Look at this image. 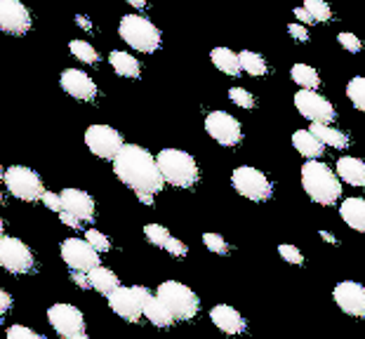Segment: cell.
Segmentation results:
<instances>
[{"label": "cell", "mask_w": 365, "mask_h": 339, "mask_svg": "<svg viewBox=\"0 0 365 339\" xmlns=\"http://www.w3.org/2000/svg\"><path fill=\"white\" fill-rule=\"evenodd\" d=\"M113 172L115 177L125 184L128 189H132L135 194H151L156 196L158 191H163L165 182L158 172L156 158L151 151H146L144 146L137 144H123V149L115 153Z\"/></svg>", "instance_id": "6da1fadb"}, {"label": "cell", "mask_w": 365, "mask_h": 339, "mask_svg": "<svg viewBox=\"0 0 365 339\" xmlns=\"http://www.w3.org/2000/svg\"><path fill=\"white\" fill-rule=\"evenodd\" d=\"M302 187L318 205H335L341 196V182L321 160H307L302 167Z\"/></svg>", "instance_id": "7a4b0ae2"}, {"label": "cell", "mask_w": 365, "mask_h": 339, "mask_svg": "<svg viewBox=\"0 0 365 339\" xmlns=\"http://www.w3.org/2000/svg\"><path fill=\"white\" fill-rule=\"evenodd\" d=\"M158 172L165 184H173L177 189H193L200 179L198 163L191 153L182 149H163L156 156Z\"/></svg>", "instance_id": "3957f363"}, {"label": "cell", "mask_w": 365, "mask_h": 339, "mask_svg": "<svg viewBox=\"0 0 365 339\" xmlns=\"http://www.w3.org/2000/svg\"><path fill=\"white\" fill-rule=\"evenodd\" d=\"M156 299L165 306L168 313L175 320H193L200 311V299L189 285H182L177 281H165L158 285Z\"/></svg>", "instance_id": "277c9868"}, {"label": "cell", "mask_w": 365, "mask_h": 339, "mask_svg": "<svg viewBox=\"0 0 365 339\" xmlns=\"http://www.w3.org/2000/svg\"><path fill=\"white\" fill-rule=\"evenodd\" d=\"M118 36L142 55H153L160 48V31L153 26V21L139 17V14H125L120 19Z\"/></svg>", "instance_id": "5b68a950"}, {"label": "cell", "mask_w": 365, "mask_h": 339, "mask_svg": "<svg viewBox=\"0 0 365 339\" xmlns=\"http://www.w3.org/2000/svg\"><path fill=\"white\" fill-rule=\"evenodd\" d=\"M3 179H5L7 191H10L14 198L24 200V203H36V200H41L45 194L43 179L38 177L36 170H31L26 165L7 167L3 172Z\"/></svg>", "instance_id": "8992f818"}, {"label": "cell", "mask_w": 365, "mask_h": 339, "mask_svg": "<svg viewBox=\"0 0 365 339\" xmlns=\"http://www.w3.org/2000/svg\"><path fill=\"white\" fill-rule=\"evenodd\" d=\"M231 184L240 196L252 200V203H264L274 196V184L269 182V177L257 167L240 165L231 172Z\"/></svg>", "instance_id": "52a82bcc"}, {"label": "cell", "mask_w": 365, "mask_h": 339, "mask_svg": "<svg viewBox=\"0 0 365 339\" xmlns=\"http://www.w3.org/2000/svg\"><path fill=\"white\" fill-rule=\"evenodd\" d=\"M0 266L14 276L36 271V257L31 248L14 236H0Z\"/></svg>", "instance_id": "ba28073f"}, {"label": "cell", "mask_w": 365, "mask_h": 339, "mask_svg": "<svg viewBox=\"0 0 365 339\" xmlns=\"http://www.w3.org/2000/svg\"><path fill=\"white\" fill-rule=\"evenodd\" d=\"M151 295V290H146L144 285H135V288H123L118 285L111 295H108V306L113 313H118L123 320L139 323L142 320V302Z\"/></svg>", "instance_id": "9c48e42d"}, {"label": "cell", "mask_w": 365, "mask_h": 339, "mask_svg": "<svg viewBox=\"0 0 365 339\" xmlns=\"http://www.w3.org/2000/svg\"><path fill=\"white\" fill-rule=\"evenodd\" d=\"M123 135L111 125H90L85 130V146L92 156L102 160H113L115 153L123 149Z\"/></svg>", "instance_id": "30bf717a"}, {"label": "cell", "mask_w": 365, "mask_h": 339, "mask_svg": "<svg viewBox=\"0 0 365 339\" xmlns=\"http://www.w3.org/2000/svg\"><path fill=\"white\" fill-rule=\"evenodd\" d=\"M294 109L299 111V115H304L309 122H321V125H330L337 118L335 106L314 90H299L294 95Z\"/></svg>", "instance_id": "8fae6325"}, {"label": "cell", "mask_w": 365, "mask_h": 339, "mask_svg": "<svg viewBox=\"0 0 365 339\" xmlns=\"http://www.w3.org/2000/svg\"><path fill=\"white\" fill-rule=\"evenodd\" d=\"M59 250H61V259H64L66 266H71V271L90 273L92 268L102 266L99 252L92 250L83 238H66V241H61Z\"/></svg>", "instance_id": "7c38bea8"}, {"label": "cell", "mask_w": 365, "mask_h": 339, "mask_svg": "<svg viewBox=\"0 0 365 339\" xmlns=\"http://www.w3.org/2000/svg\"><path fill=\"white\" fill-rule=\"evenodd\" d=\"M205 132L220 146H236L243 140L240 122L227 111H210L205 115Z\"/></svg>", "instance_id": "4fadbf2b"}, {"label": "cell", "mask_w": 365, "mask_h": 339, "mask_svg": "<svg viewBox=\"0 0 365 339\" xmlns=\"http://www.w3.org/2000/svg\"><path fill=\"white\" fill-rule=\"evenodd\" d=\"M48 320L54 328V333L64 339L85 333V315L81 313V309H76L71 304H52L48 309Z\"/></svg>", "instance_id": "5bb4252c"}, {"label": "cell", "mask_w": 365, "mask_h": 339, "mask_svg": "<svg viewBox=\"0 0 365 339\" xmlns=\"http://www.w3.org/2000/svg\"><path fill=\"white\" fill-rule=\"evenodd\" d=\"M31 12L19 0H0V31L10 36H24L31 31Z\"/></svg>", "instance_id": "9a60e30c"}, {"label": "cell", "mask_w": 365, "mask_h": 339, "mask_svg": "<svg viewBox=\"0 0 365 339\" xmlns=\"http://www.w3.org/2000/svg\"><path fill=\"white\" fill-rule=\"evenodd\" d=\"M332 297H335V304L339 309L351 318H363L365 315V290L361 283L341 281L332 290Z\"/></svg>", "instance_id": "2e32d148"}, {"label": "cell", "mask_w": 365, "mask_h": 339, "mask_svg": "<svg viewBox=\"0 0 365 339\" xmlns=\"http://www.w3.org/2000/svg\"><path fill=\"white\" fill-rule=\"evenodd\" d=\"M59 83H61V90H64L68 97L78 99V102H95L97 85L88 73H83L81 68H66V71H61Z\"/></svg>", "instance_id": "e0dca14e"}, {"label": "cell", "mask_w": 365, "mask_h": 339, "mask_svg": "<svg viewBox=\"0 0 365 339\" xmlns=\"http://www.w3.org/2000/svg\"><path fill=\"white\" fill-rule=\"evenodd\" d=\"M61 200V212H68L71 217H76L83 224V221H92L95 219V200L90 194H85L81 189H64L59 194Z\"/></svg>", "instance_id": "ac0fdd59"}, {"label": "cell", "mask_w": 365, "mask_h": 339, "mask_svg": "<svg viewBox=\"0 0 365 339\" xmlns=\"http://www.w3.org/2000/svg\"><path fill=\"white\" fill-rule=\"evenodd\" d=\"M210 320L215 323L217 330H222L224 335H231V337L243 335L245 330H247L245 318L234 309V306H229V304L212 306V311H210Z\"/></svg>", "instance_id": "d6986e66"}, {"label": "cell", "mask_w": 365, "mask_h": 339, "mask_svg": "<svg viewBox=\"0 0 365 339\" xmlns=\"http://www.w3.org/2000/svg\"><path fill=\"white\" fill-rule=\"evenodd\" d=\"M337 179H344L351 187H363L365 184V165L361 158L354 156H341L337 160Z\"/></svg>", "instance_id": "ffe728a7"}, {"label": "cell", "mask_w": 365, "mask_h": 339, "mask_svg": "<svg viewBox=\"0 0 365 339\" xmlns=\"http://www.w3.org/2000/svg\"><path fill=\"white\" fill-rule=\"evenodd\" d=\"M292 146L299 156H304L309 160H318L325 153V146L318 142L309 130H297V132L292 135Z\"/></svg>", "instance_id": "44dd1931"}, {"label": "cell", "mask_w": 365, "mask_h": 339, "mask_svg": "<svg viewBox=\"0 0 365 339\" xmlns=\"http://www.w3.org/2000/svg\"><path fill=\"white\" fill-rule=\"evenodd\" d=\"M339 214L354 231H359V234L365 231V200L363 198H346L339 207Z\"/></svg>", "instance_id": "7402d4cb"}, {"label": "cell", "mask_w": 365, "mask_h": 339, "mask_svg": "<svg viewBox=\"0 0 365 339\" xmlns=\"http://www.w3.org/2000/svg\"><path fill=\"white\" fill-rule=\"evenodd\" d=\"M142 315L149 323H153L156 328H170V325H175V318L168 313L165 306L158 302L156 295H149L142 302Z\"/></svg>", "instance_id": "603a6c76"}, {"label": "cell", "mask_w": 365, "mask_h": 339, "mask_svg": "<svg viewBox=\"0 0 365 339\" xmlns=\"http://www.w3.org/2000/svg\"><path fill=\"white\" fill-rule=\"evenodd\" d=\"M85 276H88L90 288H92V290H97L99 295H104V297H108V295H111V292L120 285L118 276H115L113 271H108L106 266L92 268V271H90V273H85Z\"/></svg>", "instance_id": "cb8c5ba5"}, {"label": "cell", "mask_w": 365, "mask_h": 339, "mask_svg": "<svg viewBox=\"0 0 365 339\" xmlns=\"http://www.w3.org/2000/svg\"><path fill=\"white\" fill-rule=\"evenodd\" d=\"M108 61H111L113 71L123 75V78H139V73H142V64H139V59L132 57L130 52L113 50L111 55H108Z\"/></svg>", "instance_id": "d4e9b609"}, {"label": "cell", "mask_w": 365, "mask_h": 339, "mask_svg": "<svg viewBox=\"0 0 365 339\" xmlns=\"http://www.w3.org/2000/svg\"><path fill=\"white\" fill-rule=\"evenodd\" d=\"M309 132H312L323 146H330V149H346V146H349V137L341 132V130L332 127V125L312 122V130H309Z\"/></svg>", "instance_id": "484cf974"}, {"label": "cell", "mask_w": 365, "mask_h": 339, "mask_svg": "<svg viewBox=\"0 0 365 339\" xmlns=\"http://www.w3.org/2000/svg\"><path fill=\"white\" fill-rule=\"evenodd\" d=\"M210 59H212V64L220 68L222 73L231 75V78H236L240 73V66H238V52L229 50V48H215L210 52Z\"/></svg>", "instance_id": "4316f807"}, {"label": "cell", "mask_w": 365, "mask_h": 339, "mask_svg": "<svg viewBox=\"0 0 365 339\" xmlns=\"http://www.w3.org/2000/svg\"><path fill=\"white\" fill-rule=\"evenodd\" d=\"M238 66H240V71H245L247 75H255V78H262V75H267L269 71L264 57L259 52H252V50L238 52Z\"/></svg>", "instance_id": "83f0119b"}, {"label": "cell", "mask_w": 365, "mask_h": 339, "mask_svg": "<svg viewBox=\"0 0 365 339\" xmlns=\"http://www.w3.org/2000/svg\"><path fill=\"white\" fill-rule=\"evenodd\" d=\"M290 78L299 85L302 90H318L321 88V78H318V71L309 64H294L290 71Z\"/></svg>", "instance_id": "f1b7e54d"}, {"label": "cell", "mask_w": 365, "mask_h": 339, "mask_svg": "<svg viewBox=\"0 0 365 339\" xmlns=\"http://www.w3.org/2000/svg\"><path fill=\"white\" fill-rule=\"evenodd\" d=\"M346 97L349 102L354 104L356 111H365V78L363 75H356L351 83L346 85Z\"/></svg>", "instance_id": "f546056e"}, {"label": "cell", "mask_w": 365, "mask_h": 339, "mask_svg": "<svg viewBox=\"0 0 365 339\" xmlns=\"http://www.w3.org/2000/svg\"><path fill=\"white\" fill-rule=\"evenodd\" d=\"M304 10L312 14L314 24H328L332 19V10L328 3H323V0H304Z\"/></svg>", "instance_id": "4dcf8cb0"}, {"label": "cell", "mask_w": 365, "mask_h": 339, "mask_svg": "<svg viewBox=\"0 0 365 339\" xmlns=\"http://www.w3.org/2000/svg\"><path fill=\"white\" fill-rule=\"evenodd\" d=\"M68 50H71V55L76 59H81L83 64H97V59H99L97 50L85 41H71L68 43Z\"/></svg>", "instance_id": "1f68e13d"}, {"label": "cell", "mask_w": 365, "mask_h": 339, "mask_svg": "<svg viewBox=\"0 0 365 339\" xmlns=\"http://www.w3.org/2000/svg\"><path fill=\"white\" fill-rule=\"evenodd\" d=\"M83 241L88 243L95 252H108V250H111V241H108L102 231H97V229H88V231H85Z\"/></svg>", "instance_id": "d6a6232c"}, {"label": "cell", "mask_w": 365, "mask_h": 339, "mask_svg": "<svg viewBox=\"0 0 365 339\" xmlns=\"http://www.w3.org/2000/svg\"><path fill=\"white\" fill-rule=\"evenodd\" d=\"M144 236H146V241H149L151 245H156V248H163V245H165V241L170 238V231L165 226H160V224H146L144 226Z\"/></svg>", "instance_id": "836d02e7"}, {"label": "cell", "mask_w": 365, "mask_h": 339, "mask_svg": "<svg viewBox=\"0 0 365 339\" xmlns=\"http://www.w3.org/2000/svg\"><path fill=\"white\" fill-rule=\"evenodd\" d=\"M229 99L240 109H255V97L243 88H231L229 90Z\"/></svg>", "instance_id": "e575fe53"}, {"label": "cell", "mask_w": 365, "mask_h": 339, "mask_svg": "<svg viewBox=\"0 0 365 339\" xmlns=\"http://www.w3.org/2000/svg\"><path fill=\"white\" fill-rule=\"evenodd\" d=\"M278 254L287 261V264H294V266H302L304 264V254L299 252V248H294V245H278Z\"/></svg>", "instance_id": "d590c367"}, {"label": "cell", "mask_w": 365, "mask_h": 339, "mask_svg": "<svg viewBox=\"0 0 365 339\" xmlns=\"http://www.w3.org/2000/svg\"><path fill=\"white\" fill-rule=\"evenodd\" d=\"M203 243H205V248L210 252H215V254H227L229 252V243L224 241L220 234H205Z\"/></svg>", "instance_id": "8d00e7d4"}, {"label": "cell", "mask_w": 365, "mask_h": 339, "mask_svg": "<svg viewBox=\"0 0 365 339\" xmlns=\"http://www.w3.org/2000/svg\"><path fill=\"white\" fill-rule=\"evenodd\" d=\"M7 339H48V337L38 335L36 330H31L26 325H10L7 328Z\"/></svg>", "instance_id": "74e56055"}, {"label": "cell", "mask_w": 365, "mask_h": 339, "mask_svg": "<svg viewBox=\"0 0 365 339\" xmlns=\"http://www.w3.org/2000/svg\"><path fill=\"white\" fill-rule=\"evenodd\" d=\"M163 248H165V250H168L170 254H173V257H177V259H182V257H186V254H189V248H186V245L180 241V238H173V236L168 238Z\"/></svg>", "instance_id": "f35d334b"}, {"label": "cell", "mask_w": 365, "mask_h": 339, "mask_svg": "<svg viewBox=\"0 0 365 339\" xmlns=\"http://www.w3.org/2000/svg\"><path fill=\"white\" fill-rule=\"evenodd\" d=\"M337 41H339V45L344 48L346 52H361V48H363V43L359 41V36H354V33H339L337 36Z\"/></svg>", "instance_id": "ab89813d"}, {"label": "cell", "mask_w": 365, "mask_h": 339, "mask_svg": "<svg viewBox=\"0 0 365 339\" xmlns=\"http://www.w3.org/2000/svg\"><path fill=\"white\" fill-rule=\"evenodd\" d=\"M41 200H43L45 205H48V210H52V212H61V200H59V194H52V191H45Z\"/></svg>", "instance_id": "60d3db41"}, {"label": "cell", "mask_w": 365, "mask_h": 339, "mask_svg": "<svg viewBox=\"0 0 365 339\" xmlns=\"http://www.w3.org/2000/svg\"><path fill=\"white\" fill-rule=\"evenodd\" d=\"M287 31H290V36H292L297 43H307V41H309V31H307V26L297 24V21H294V24L287 26Z\"/></svg>", "instance_id": "b9f144b4"}, {"label": "cell", "mask_w": 365, "mask_h": 339, "mask_svg": "<svg viewBox=\"0 0 365 339\" xmlns=\"http://www.w3.org/2000/svg\"><path fill=\"white\" fill-rule=\"evenodd\" d=\"M294 19H297V24H302V26H307V24H314V19H312V14H309L304 7H297L294 10Z\"/></svg>", "instance_id": "7bdbcfd3"}, {"label": "cell", "mask_w": 365, "mask_h": 339, "mask_svg": "<svg viewBox=\"0 0 365 339\" xmlns=\"http://www.w3.org/2000/svg\"><path fill=\"white\" fill-rule=\"evenodd\" d=\"M59 219H61V224L68 226V229H81V221L76 217H71L68 212H59Z\"/></svg>", "instance_id": "ee69618b"}, {"label": "cell", "mask_w": 365, "mask_h": 339, "mask_svg": "<svg viewBox=\"0 0 365 339\" xmlns=\"http://www.w3.org/2000/svg\"><path fill=\"white\" fill-rule=\"evenodd\" d=\"M12 309V295L0 288V311H10Z\"/></svg>", "instance_id": "f6af8a7d"}, {"label": "cell", "mask_w": 365, "mask_h": 339, "mask_svg": "<svg viewBox=\"0 0 365 339\" xmlns=\"http://www.w3.org/2000/svg\"><path fill=\"white\" fill-rule=\"evenodd\" d=\"M73 283L78 285L81 290H88V288H90V283H88V276H85V273H78V271H73Z\"/></svg>", "instance_id": "bcb514c9"}, {"label": "cell", "mask_w": 365, "mask_h": 339, "mask_svg": "<svg viewBox=\"0 0 365 339\" xmlns=\"http://www.w3.org/2000/svg\"><path fill=\"white\" fill-rule=\"evenodd\" d=\"M76 24H78L81 28H85V31H88V33H90V31H92V21H90L88 17H85V14H78V17H76Z\"/></svg>", "instance_id": "7dc6e473"}, {"label": "cell", "mask_w": 365, "mask_h": 339, "mask_svg": "<svg viewBox=\"0 0 365 339\" xmlns=\"http://www.w3.org/2000/svg\"><path fill=\"white\" fill-rule=\"evenodd\" d=\"M135 196H137L139 203H144V205H151L153 198H156V196H151V194H135Z\"/></svg>", "instance_id": "c3c4849f"}, {"label": "cell", "mask_w": 365, "mask_h": 339, "mask_svg": "<svg viewBox=\"0 0 365 339\" xmlns=\"http://www.w3.org/2000/svg\"><path fill=\"white\" fill-rule=\"evenodd\" d=\"M321 238L325 243H332V245H337V238L330 234V231H321Z\"/></svg>", "instance_id": "681fc988"}, {"label": "cell", "mask_w": 365, "mask_h": 339, "mask_svg": "<svg viewBox=\"0 0 365 339\" xmlns=\"http://www.w3.org/2000/svg\"><path fill=\"white\" fill-rule=\"evenodd\" d=\"M128 5L137 7V10H142V7H146V0H125Z\"/></svg>", "instance_id": "f907efd6"}, {"label": "cell", "mask_w": 365, "mask_h": 339, "mask_svg": "<svg viewBox=\"0 0 365 339\" xmlns=\"http://www.w3.org/2000/svg\"><path fill=\"white\" fill-rule=\"evenodd\" d=\"M71 339H90V337L83 333V335H76V337H71Z\"/></svg>", "instance_id": "816d5d0a"}, {"label": "cell", "mask_w": 365, "mask_h": 339, "mask_svg": "<svg viewBox=\"0 0 365 339\" xmlns=\"http://www.w3.org/2000/svg\"><path fill=\"white\" fill-rule=\"evenodd\" d=\"M3 231H5V224H3V219H0V236H3Z\"/></svg>", "instance_id": "f5cc1de1"}, {"label": "cell", "mask_w": 365, "mask_h": 339, "mask_svg": "<svg viewBox=\"0 0 365 339\" xmlns=\"http://www.w3.org/2000/svg\"><path fill=\"white\" fill-rule=\"evenodd\" d=\"M3 172H5V170H3V165H0V179H3Z\"/></svg>", "instance_id": "db71d44e"}, {"label": "cell", "mask_w": 365, "mask_h": 339, "mask_svg": "<svg viewBox=\"0 0 365 339\" xmlns=\"http://www.w3.org/2000/svg\"><path fill=\"white\" fill-rule=\"evenodd\" d=\"M3 315H5V311H0V320H3Z\"/></svg>", "instance_id": "11a10c76"}, {"label": "cell", "mask_w": 365, "mask_h": 339, "mask_svg": "<svg viewBox=\"0 0 365 339\" xmlns=\"http://www.w3.org/2000/svg\"><path fill=\"white\" fill-rule=\"evenodd\" d=\"M0 203H3V191H0Z\"/></svg>", "instance_id": "9f6ffc18"}]
</instances>
